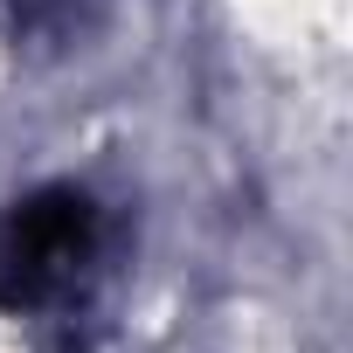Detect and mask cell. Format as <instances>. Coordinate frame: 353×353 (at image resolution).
Returning <instances> with one entry per match:
<instances>
[{"instance_id": "2", "label": "cell", "mask_w": 353, "mask_h": 353, "mask_svg": "<svg viewBox=\"0 0 353 353\" xmlns=\"http://www.w3.org/2000/svg\"><path fill=\"white\" fill-rule=\"evenodd\" d=\"M14 8H21L28 21H42V14H56V8H63V0H14Z\"/></svg>"}, {"instance_id": "1", "label": "cell", "mask_w": 353, "mask_h": 353, "mask_svg": "<svg viewBox=\"0 0 353 353\" xmlns=\"http://www.w3.org/2000/svg\"><path fill=\"white\" fill-rule=\"evenodd\" d=\"M97 250V201L83 188H42L14 201L8 229H0V305L35 312L77 284V270Z\"/></svg>"}]
</instances>
